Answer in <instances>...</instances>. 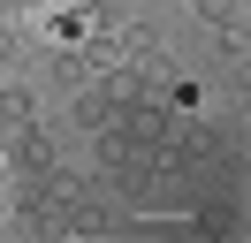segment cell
I'll return each mask as SVG.
<instances>
[{
    "label": "cell",
    "instance_id": "cell-1",
    "mask_svg": "<svg viewBox=\"0 0 251 243\" xmlns=\"http://www.w3.org/2000/svg\"><path fill=\"white\" fill-rule=\"evenodd\" d=\"M198 8H205V23H221V30H228L236 15H244V0H198Z\"/></svg>",
    "mask_w": 251,
    "mask_h": 243
}]
</instances>
